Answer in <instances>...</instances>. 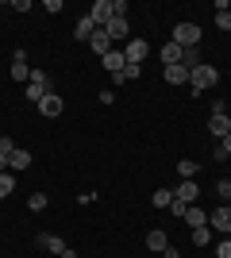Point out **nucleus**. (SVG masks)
<instances>
[{"label":"nucleus","mask_w":231,"mask_h":258,"mask_svg":"<svg viewBox=\"0 0 231 258\" xmlns=\"http://www.w3.org/2000/svg\"><path fill=\"white\" fill-rule=\"evenodd\" d=\"M216 81H220V70H216L212 62H200L197 70H189V93H193V97H200V93L212 89Z\"/></svg>","instance_id":"nucleus-1"},{"label":"nucleus","mask_w":231,"mask_h":258,"mask_svg":"<svg viewBox=\"0 0 231 258\" xmlns=\"http://www.w3.org/2000/svg\"><path fill=\"white\" fill-rule=\"evenodd\" d=\"M46 93H54V89H50V77H46L43 70H31V81L23 85V97L31 100V104H39V100H43Z\"/></svg>","instance_id":"nucleus-2"},{"label":"nucleus","mask_w":231,"mask_h":258,"mask_svg":"<svg viewBox=\"0 0 231 258\" xmlns=\"http://www.w3.org/2000/svg\"><path fill=\"white\" fill-rule=\"evenodd\" d=\"M170 43H177L181 50H193V46H200V23H177Z\"/></svg>","instance_id":"nucleus-3"},{"label":"nucleus","mask_w":231,"mask_h":258,"mask_svg":"<svg viewBox=\"0 0 231 258\" xmlns=\"http://www.w3.org/2000/svg\"><path fill=\"white\" fill-rule=\"evenodd\" d=\"M146 54H150V46H146V39H127V46H123V58H127V66H143Z\"/></svg>","instance_id":"nucleus-4"},{"label":"nucleus","mask_w":231,"mask_h":258,"mask_svg":"<svg viewBox=\"0 0 231 258\" xmlns=\"http://www.w3.org/2000/svg\"><path fill=\"white\" fill-rule=\"evenodd\" d=\"M208 224H212V231H220V235H231V205H220V208H212Z\"/></svg>","instance_id":"nucleus-5"},{"label":"nucleus","mask_w":231,"mask_h":258,"mask_svg":"<svg viewBox=\"0 0 231 258\" xmlns=\"http://www.w3.org/2000/svg\"><path fill=\"white\" fill-rule=\"evenodd\" d=\"M89 50L97 54V58H104L108 50H116V43L108 39V31H104V27H97V31H93V39H89Z\"/></svg>","instance_id":"nucleus-6"},{"label":"nucleus","mask_w":231,"mask_h":258,"mask_svg":"<svg viewBox=\"0 0 231 258\" xmlns=\"http://www.w3.org/2000/svg\"><path fill=\"white\" fill-rule=\"evenodd\" d=\"M104 31H108L112 43H127V39H131V23H127V20H116V16H112V23L104 27Z\"/></svg>","instance_id":"nucleus-7"},{"label":"nucleus","mask_w":231,"mask_h":258,"mask_svg":"<svg viewBox=\"0 0 231 258\" xmlns=\"http://www.w3.org/2000/svg\"><path fill=\"white\" fill-rule=\"evenodd\" d=\"M162 81L166 85H189V70L181 62L177 66H162Z\"/></svg>","instance_id":"nucleus-8"},{"label":"nucleus","mask_w":231,"mask_h":258,"mask_svg":"<svg viewBox=\"0 0 231 258\" xmlns=\"http://www.w3.org/2000/svg\"><path fill=\"white\" fill-rule=\"evenodd\" d=\"M89 20L97 23V27H108V23H112V0H97L93 12H89Z\"/></svg>","instance_id":"nucleus-9"},{"label":"nucleus","mask_w":231,"mask_h":258,"mask_svg":"<svg viewBox=\"0 0 231 258\" xmlns=\"http://www.w3.org/2000/svg\"><path fill=\"white\" fill-rule=\"evenodd\" d=\"M35 243H39V247H43V250H50V254H62V250H66V239H62V235H50V231H39V239H35Z\"/></svg>","instance_id":"nucleus-10"},{"label":"nucleus","mask_w":231,"mask_h":258,"mask_svg":"<svg viewBox=\"0 0 231 258\" xmlns=\"http://www.w3.org/2000/svg\"><path fill=\"white\" fill-rule=\"evenodd\" d=\"M100 66L108 70V74H123V66H127V58H123V46H116V50H108L104 58H100Z\"/></svg>","instance_id":"nucleus-11"},{"label":"nucleus","mask_w":231,"mask_h":258,"mask_svg":"<svg viewBox=\"0 0 231 258\" xmlns=\"http://www.w3.org/2000/svg\"><path fill=\"white\" fill-rule=\"evenodd\" d=\"M62 108H66V100L58 97V93H46V97L39 100V112H43V116H50V119L62 116Z\"/></svg>","instance_id":"nucleus-12"},{"label":"nucleus","mask_w":231,"mask_h":258,"mask_svg":"<svg viewBox=\"0 0 231 258\" xmlns=\"http://www.w3.org/2000/svg\"><path fill=\"white\" fill-rule=\"evenodd\" d=\"M174 197L181 201V205H197V197H200V185H197V181H181V185L174 189Z\"/></svg>","instance_id":"nucleus-13"},{"label":"nucleus","mask_w":231,"mask_h":258,"mask_svg":"<svg viewBox=\"0 0 231 258\" xmlns=\"http://www.w3.org/2000/svg\"><path fill=\"white\" fill-rule=\"evenodd\" d=\"M208 135L227 139V135H231V116H208Z\"/></svg>","instance_id":"nucleus-14"},{"label":"nucleus","mask_w":231,"mask_h":258,"mask_svg":"<svg viewBox=\"0 0 231 258\" xmlns=\"http://www.w3.org/2000/svg\"><path fill=\"white\" fill-rule=\"evenodd\" d=\"M166 247H170V235H166L162 227H154V231H146V250H154V254H162Z\"/></svg>","instance_id":"nucleus-15"},{"label":"nucleus","mask_w":231,"mask_h":258,"mask_svg":"<svg viewBox=\"0 0 231 258\" xmlns=\"http://www.w3.org/2000/svg\"><path fill=\"white\" fill-rule=\"evenodd\" d=\"M31 166V151H23V147H16V151L8 154V170H16V173H23Z\"/></svg>","instance_id":"nucleus-16"},{"label":"nucleus","mask_w":231,"mask_h":258,"mask_svg":"<svg viewBox=\"0 0 231 258\" xmlns=\"http://www.w3.org/2000/svg\"><path fill=\"white\" fill-rule=\"evenodd\" d=\"M181 54H185V50H181L177 43H166L162 50H158V58H162V66H177V62H181Z\"/></svg>","instance_id":"nucleus-17"},{"label":"nucleus","mask_w":231,"mask_h":258,"mask_svg":"<svg viewBox=\"0 0 231 258\" xmlns=\"http://www.w3.org/2000/svg\"><path fill=\"white\" fill-rule=\"evenodd\" d=\"M185 224H189V227H204V224H208V212H204V208H197V205H189Z\"/></svg>","instance_id":"nucleus-18"},{"label":"nucleus","mask_w":231,"mask_h":258,"mask_svg":"<svg viewBox=\"0 0 231 258\" xmlns=\"http://www.w3.org/2000/svg\"><path fill=\"white\" fill-rule=\"evenodd\" d=\"M197 170H200V166H197L193 158H181V162H177V177H181V181H193V177H197Z\"/></svg>","instance_id":"nucleus-19"},{"label":"nucleus","mask_w":231,"mask_h":258,"mask_svg":"<svg viewBox=\"0 0 231 258\" xmlns=\"http://www.w3.org/2000/svg\"><path fill=\"white\" fill-rule=\"evenodd\" d=\"M93 31H97V23L89 20V16H85V20H81V23H77V27H73V35H77V43H89V39H93Z\"/></svg>","instance_id":"nucleus-20"},{"label":"nucleus","mask_w":231,"mask_h":258,"mask_svg":"<svg viewBox=\"0 0 231 258\" xmlns=\"http://www.w3.org/2000/svg\"><path fill=\"white\" fill-rule=\"evenodd\" d=\"M150 205H154V208H170V205H174V189H154Z\"/></svg>","instance_id":"nucleus-21"},{"label":"nucleus","mask_w":231,"mask_h":258,"mask_svg":"<svg viewBox=\"0 0 231 258\" xmlns=\"http://www.w3.org/2000/svg\"><path fill=\"white\" fill-rule=\"evenodd\" d=\"M212 243V227H193V247H208Z\"/></svg>","instance_id":"nucleus-22"},{"label":"nucleus","mask_w":231,"mask_h":258,"mask_svg":"<svg viewBox=\"0 0 231 258\" xmlns=\"http://www.w3.org/2000/svg\"><path fill=\"white\" fill-rule=\"evenodd\" d=\"M46 205H50V201H46V193H31V197H27V208H31V212H43Z\"/></svg>","instance_id":"nucleus-23"},{"label":"nucleus","mask_w":231,"mask_h":258,"mask_svg":"<svg viewBox=\"0 0 231 258\" xmlns=\"http://www.w3.org/2000/svg\"><path fill=\"white\" fill-rule=\"evenodd\" d=\"M16 193V177L12 173H0V197H12Z\"/></svg>","instance_id":"nucleus-24"},{"label":"nucleus","mask_w":231,"mask_h":258,"mask_svg":"<svg viewBox=\"0 0 231 258\" xmlns=\"http://www.w3.org/2000/svg\"><path fill=\"white\" fill-rule=\"evenodd\" d=\"M216 27H220V31H231V12H216Z\"/></svg>","instance_id":"nucleus-25"},{"label":"nucleus","mask_w":231,"mask_h":258,"mask_svg":"<svg viewBox=\"0 0 231 258\" xmlns=\"http://www.w3.org/2000/svg\"><path fill=\"white\" fill-rule=\"evenodd\" d=\"M170 212H174V216H177V220H185V212H189V205H181V201H177V197H174V205H170Z\"/></svg>","instance_id":"nucleus-26"},{"label":"nucleus","mask_w":231,"mask_h":258,"mask_svg":"<svg viewBox=\"0 0 231 258\" xmlns=\"http://www.w3.org/2000/svg\"><path fill=\"white\" fill-rule=\"evenodd\" d=\"M216 258H231V239H223V243H216Z\"/></svg>","instance_id":"nucleus-27"},{"label":"nucleus","mask_w":231,"mask_h":258,"mask_svg":"<svg viewBox=\"0 0 231 258\" xmlns=\"http://www.w3.org/2000/svg\"><path fill=\"white\" fill-rule=\"evenodd\" d=\"M216 193H220V197H231V181H227V177H220V181H216Z\"/></svg>","instance_id":"nucleus-28"},{"label":"nucleus","mask_w":231,"mask_h":258,"mask_svg":"<svg viewBox=\"0 0 231 258\" xmlns=\"http://www.w3.org/2000/svg\"><path fill=\"white\" fill-rule=\"evenodd\" d=\"M12 151H16V143H12L8 135H0V154H12Z\"/></svg>","instance_id":"nucleus-29"},{"label":"nucleus","mask_w":231,"mask_h":258,"mask_svg":"<svg viewBox=\"0 0 231 258\" xmlns=\"http://www.w3.org/2000/svg\"><path fill=\"white\" fill-rule=\"evenodd\" d=\"M143 74V66H123V77H127V81H131V77H139Z\"/></svg>","instance_id":"nucleus-30"},{"label":"nucleus","mask_w":231,"mask_h":258,"mask_svg":"<svg viewBox=\"0 0 231 258\" xmlns=\"http://www.w3.org/2000/svg\"><path fill=\"white\" fill-rule=\"evenodd\" d=\"M212 158H216V162H227V151H223V143H216V151H212Z\"/></svg>","instance_id":"nucleus-31"},{"label":"nucleus","mask_w":231,"mask_h":258,"mask_svg":"<svg viewBox=\"0 0 231 258\" xmlns=\"http://www.w3.org/2000/svg\"><path fill=\"white\" fill-rule=\"evenodd\" d=\"M162 258H181V250H177V247H174V243H170V247H166V250H162Z\"/></svg>","instance_id":"nucleus-32"},{"label":"nucleus","mask_w":231,"mask_h":258,"mask_svg":"<svg viewBox=\"0 0 231 258\" xmlns=\"http://www.w3.org/2000/svg\"><path fill=\"white\" fill-rule=\"evenodd\" d=\"M58 258H81V254H77L73 247H66V250H62V254H58Z\"/></svg>","instance_id":"nucleus-33"},{"label":"nucleus","mask_w":231,"mask_h":258,"mask_svg":"<svg viewBox=\"0 0 231 258\" xmlns=\"http://www.w3.org/2000/svg\"><path fill=\"white\" fill-rule=\"evenodd\" d=\"M0 173H12L8 170V154H0Z\"/></svg>","instance_id":"nucleus-34"},{"label":"nucleus","mask_w":231,"mask_h":258,"mask_svg":"<svg viewBox=\"0 0 231 258\" xmlns=\"http://www.w3.org/2000/svg\"><path fill=\"white\" fill-rule=\"evenodd\" d=\"M223 143V151H227V158H231V135H227V139H220Z\"/></svg>","instance_id":"nucleus-35"},{"label":"nucleus","mask_w":231,"mask_h":258,"mask_svg":"<svg viewBox=\"0 0 231 258\" xmlns=\"http://www.w3.org/2000/svg\"><path fill=\"white\" fill-rule=\"evenodd\" d=\"M227 54H231V46H227Z\"/></svg>","instance_id":"nucleus-36"}]
</instances>
